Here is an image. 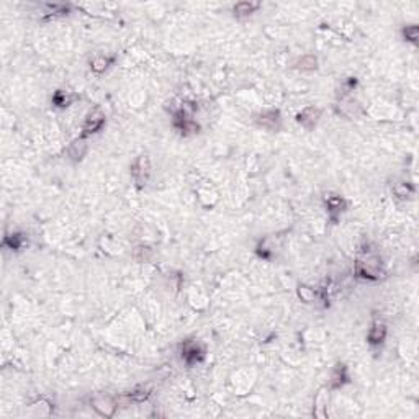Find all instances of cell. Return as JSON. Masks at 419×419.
<instances>
[{"label":"cell","instance_id":"8","mask_svg":"<svg viewBox=\"0 0 419 419\" xmlns=\"http://www.w3.org/2000/svg\"><path fill=\"white\" fill-rule=\"evenodd\" d=\"M93 408H95L102 416L110 418V416H113L116 406H115V403L110 398H107L105 401H102V403H98V400H93Z\"/></svg>","mask_w":419,"mask_h":419},{"label":"cell","instance_id":"11","mask_svg":"<svg viewBox=\"0 0 419 419\" xmlns=\"http://www.w3.org/2000/svg\"><path fill=\"white\" fill-rule=\"evenodd\" d=\"M110 62H111V59L108 57H105V56H95L90 61V69L93 70V72H103L105 69H107L110 66Z\"/></svg>","mask_w":419,"mask_h":419},{"label":"cell","instance_id":"12","mask_svg":"<svg viewBox=\"0 0 419 419\" xmlns=\"http://www.w3.org/2000/svg\"><path fill=\"white\" fill-rule=\"evenodd\" d=\"M52 102H54V105H57V107H67V105L72 102V97H70L69 92L59 90V92H56V95H54V98H52Z\"/></svg>","mask_w":419,"mask_h":419},{"label":"cell","instance_id":"6","mask_svg":"<svg viewBox=\"0 0 419 419\" xmlns=\"http://www.w3.org/2000/svg\"><path fill=\"white\" fill-rule=\"evenodd\" d=\"M320 115H321V110H320V108H313V107H310V108H305V110L302 111V113H300V115L297 116V120H298V123H302L303 126L311 128V126L316 125V121H318V118H320Z\"/></svg>","mask_w":419,"mask_h":419},{"label":"cell","instance_id":"10","mask_svg":"<svg viewBox=\"0 0 419 419\" xmlns=\"http://www.w3.org/2000/svg\"><path fill=\"white\" fill-rule=\"evenodd\" d=\"M259 8V3H252V2H241L234 7V15L238 16H246L251 15L252 11H256Z\"/></svg>","mask_w":419,"mask_h":419},{"label":"cell","instance_id":"1","mask_svg":"<svg viewBox=\"0 0 419 419\" xmlns=\"http://www.w3.org/2000/svg\"><path fill=\"white\" fill-rule=\"evenodd\" d=\"M356 272H357L359 277H362V279H369V280L380 279V274H382L380 259L369 257V259H365V261H359L357 267H356Z\"/></svg>","mask_w":419,"mask_h":419},{"label":"cell","instance_id":"2","mask_svg":"<svg viewBox=\"0 0 419 419\" xmlns=\"http://www.w3.org/2000/svg\"><path fill=\"white\" fill-rule=\"evenodd\" d=\"M103 125H105V115L102 113V111H100V110L90 111V113H88L87 118H85L84 126H82L80 138H87V136H90V134L98 133L100 129L103 128Z\"/></svg>","mask_w":419,"mask_h":419},{"label":"cell","instance_id":"7","mask_svg":"<svg viewBox=\"0 0 419 419\" xmlns=\"http://www.w3.org/2000/svg\"><path fill=\"white\" fill-rule=\"evenodd\" d=\"M326 208L329 211V215H341L346 208V202L342 197L338 195H326Z\"/></svg>","mask_w":419,"mask_h":419},{"label":"cell","instance_id":"14","mask_svg":"<svg viewBox=\"0 0 419 419\" xmlns=\"http://www.w3.org/2000/svg\"><path fill=\"white\" fill-rule=\"evenodd\" d=\"M405 36H406V39H410V41H416V39H418V26H416V25L406 26V29H405Z\"/></svg>","mask_w":419,"mask_h":419},{"label":"cell","instance_id":"13","mask_svg":"<svg viewBox=\"0 0 419 419\" xmlns=\"http://www.w3.org/2000/svg\"><path fill=\"white\" fill-rule=\"evenodd\" d=\"M298 293H300V297H302L303 302H313V300L316 298V293L313 290H310L308 287H300Z\"/></svg>","mask_w":419,"mask_h":419},{"label":"cell","instance_id":"9","mask_svg":"<svg viewBox=\"0 0 419 419\" xmlns=\"http://www.w3.org/2000/svg\"><path fill=\"white\" fill-rule=\"evenodd\" d=\"M333 388H339L342 387L344 383L347 382V369H346V365H338V367L334 369L333 372Z\"/></svg>","mask_w":419,"mask_h":419},{"label":"cell","instance_id":"5","mask_svg":"<svg viewBox=\"0 0 419 419\" xmlns=\"http://www.w3.org/2000/svg\"><path fill=\"white\" fill-rule=\"evenodd\" d=\"M385 336H387V326H385V323L383 321H374L372 323V328L369 329V336H367V339L370 344H382L383 339H385Z\"/></svg>","mask_w":419,"mask_h":419},{"label":"cell","instance_id":"4","mask_svg":"<svg viewBox=\"0 0 419 419\" xmlns=\"http://www.w3.org/2000/svg\"><path fill=\"white\" fill-rule=\"evenodd\" d=\"M203 356H205L203 347L195 341H188L182 346V359H184L188 365L200 362L203 359Z\"/></svg>","mask_w":419,"mask_h":419},{"label":"cell","instance_id":"3","mask_svg":"<svg viewBox=\"0 0 419 419\" xmlns=\"http://www.w3.org/2000/svg\"><path fill=\"white\" fill-rule=\"evenodd\" d=\"M149 170H151V161H149V156H139L136 157V161L133 162L131 166V175L134 182L141 187L146 184L147 177H149Z\"/></svg>","mask_w":419,"mask_h":419}]
</instances>
